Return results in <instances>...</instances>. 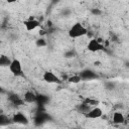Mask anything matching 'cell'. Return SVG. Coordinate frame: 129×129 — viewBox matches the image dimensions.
I'll return each instance as SVG.
<instances>
[{
    "label": "cell",
    "mask_w": 129,
    "mask_h": 129,
    "mask_svg": "<svg viewBox=\"0 0 129 129\" xmlns=\"http://www.w3.org/2000/svg\"><path fill=\"white\" fill-rule=\"evenodd\" d=\"M17 0H6V2L7 3H14V2H16Z\"/></svg>",
    "instance_id": "25"
},
{
    "label": "cell",
    "mask_w": 129,
    "mask_h": 129,
    "mask_svg": "<svg viewBox=\"0 0 129 129\" xmlns=\"http://www.w3.org/2000/svg\"><path fill=\"white\" fill-rule=\"evenodd\" d=\"M49 119H50V116H49L47 113L44 112L43 108H41V110H40V108H39V111L36 113V116H35V118H34V124H35L36 126H41V125H43L45 122H47Z\"/></svg>",
    "instance_id": "3"
},
{
    "label": "cell",
    "mask_w": 129,
    "mask_h": 129,
    "mask_svg": "<svg viewBox=\"0 0 129 129\" xmlns=\"http://www.w3.org/2000/svg\"><path fill=\"white\" fill-rule=\"evenodd\" d=\"M35 44H36L37 47H44V46L47 45V42L43 37H40V38H37L35 40Z\"/></svg>",
    "instance_id": "18"
},
{
    "label": "cell",
    "mask_w": 129,
    "mask_h": 129,
    "mask_svg": "<svg viewBox=\"0 0 129 129\" xmlns=\"http://www.w3.org/2000/svg\"><path fill=\"white\" fill-rule=\"evenodd\" d=\"M12 122L16 124H21V125H28L29 120L28 118L21 112H17L12 116Z\"/></svg>",
    "instance_id": "6"
},
{
    "label": "cell",
    "mask_w": 129,
    "mask_h": 129,
    "mask_svg": "<svg viewBox=\"0 0 129 129\" xmlns=\"http://www.w3.org/2000/svg\"><path fill=\"white\" fill-rule=\"evenodd\" d=\"M87 33H88L87 28L80 22H76L69 29V36L71 38H78V37L86 35Z\"/></svg>",
    "instance_id": "1"
},
{
    "label": "cell",
    "mask_w": 129,
    "mask_h": 129,
    "mask_svg": "<svg viewBox=\"0 0 129 129\" xmlns=\"http://www.w3.org/2000/svg\"><path fill=\"white\" fill-rule=\"evenodd\" d=\"M71 13H72V10H71L70 8H64V9H62V11H61V15L64 16V17H69V16L71 15Z\"/></svg>",
    "instance_id": "23"
},
{
    "label": "cell",
    "mask_w": 129,
    "mask_h": 129,
    "mask_svg": "<svg viewBox=\"0 0 129 129\" xmlns=\"http://www.w3.org/2000/svg\"><path fill=\"white\" fill-rule=\"evenodd\" d=\"M84 102L87 103V104H89L91 107H92V106H97V105L99 104V101H98V100L91 99V98H86V99L84 100Z\"/></svg>",
    "instance_id": "21"
},
{
    "label": "cell",
    "mask_w": 129,
    "mask_h": 129,
    "mask_svg": "<svg viewBox=\"0 0 129 129\" xmlns=\"http://www.w3.org/2000/svg\"><path fill=\"white\" fill-rule=\"evenodd\" d=\"M8 100L14 106H21L24 104V100H22L17 94H10L8 96Z\"/></svg>",
    "instance_id": "10"
},
{
    "label": "cell",
    "mask_w": 129,
    "mask_h": 129,
    "mask_svg": "<svg viewBox=\"0 0 129 129\" xmlns=\"http://www.w3.org/2000/svg\"><path fill=\"white\" fill-rule=\"evenodd\" d=\"M85 116L88 118V119H98V118H101L103 116V111L101 108L99 107H93L89 110L88 113L85 114Z\"/></svg>",
    "instance_id": "7"
},
{
    "label": "cell",
    "mask_w": 129,
    "mask_h": 129,
    "mask_svg": "<svg viewBox=\"0 0 129 129\" xmlns=\"http://www.w3.org/2000/svg\"><path fill=\"white\" fill-rule=\"evenodd\" d=\"M0 93H4V91H3V89H2L1 86H0Z\"/></svg>",
    "instance_id": "26"
},
{
    "label": "cell",
    "mask_w": 129,
    "mask_h": 129,
    "mask_svg": "<svg viewBox=\"0 0 129 129\" xmlns=\"http://www.w3.org/2000/svg\"><path fill=\"white\" fill-rule=\"evenodd\" d=\"M24 102L26 103H35L36 101V94H34L31 91H27L24 94V98H23Z\"/></svg>",
    "instance_id": "12"
},
{
    "label": "cell",
    "mask_w": 129,
    "mask_h": 129,
    "mask_svg": "<svg viewBox=\"0 0 129 129\" xmlns=\"http://www.w3.org/2000/svg\"><path fill=\"white\" fill-rule=\"evenodd\" d=\"M79 75H80L82 81H92V80L98 79L97 73L94 72V71L91 70V69H85V70H83Z\"/></svg>",
    "instance_id": "5"
},
{
    "label": "cell",
    "mask_w": 129,
    "mask_h": 129,
    "mask_svg": "<svg viewBox=\"0 0 129 129\" xmlns=\"http://www.w3.org/2000/svg\"><path fill=\"white\" fill-rule=\"evenodd\" d=\"M8 68H9L10 72L12 73V75L15 76V77H20V76L23 75V73H22V64H21L20 60L17 59V58H13Z\"/></svg>",
    "instance_id": "2"
},
{
    "label": "cell",
    "mask_w": 129,
    "mask_h": 129,
    "mask_svg": "<svg viewBox=\"0 0 129 129\" xmlns=\"http://www.w3.org/2000/svg\"><path fill=\"white\" fill-rule=\"evenodd\" d=\"M60 0H51V4L52 5H54V4H56V3H58Z\"/></svg>",
    "instance_id": "24"
},
{
    "label": "cell",
    "mask_w": 129,
    "mask_h": 129,
    "mask_svg": "<svg viewBox=\"0 0 129 129\" xmlns=\"http://www.w3.org/2000/svg\"><path fill=\"white\" fill-rule=\"evenodd\" d=\"M23 24H24V26H25L27 31H33L35 28H37L39 26V21L31 17L28 20H25L23 22Z\"/></svg>",
    "instance_id": "9"
},
{
    "label": "cell",
    "mask_w": 129,
    "mask_h": 129,
    "mask_svg": "<svg viewBox=\"0 0 129 129\" xmlns=\"http://www.w3.org/2000/svg\"><path fill=\"white\" fill-rule=\"evenodd\" d=\"M42 79H43L44 82H46L48 84H61V79L59 77H57L51 71L44 72L43 76H42Z\"/></svg>",
    "instance_id": "4"
},
{
    "label": "cell",
    "mask_w": 129,
    "mask_h": 129,
    "mask_svg": "<svg viewBox=\"0 0 129 129\" xmlns=\"http://www.w3.org/2000/svg\"><path fill=\"white\" fill-rule=\"evenodd\" d=\"M49 101V98L45 95H42V94H39V95H36V101L35 103L38 105V106H44L45 104H47Z\"/></svg>",
    "instance_id": "13"
},
{
    "label": "cell",
    "mask_w": 129,
    "mask_h": 129,
    "mask_svg": "<svg viewBox=\"0 0 129 129\" xmlns=\"http://www.w3.org/2000/svg\"><path fill=\"white\" fill-rule=\"evenodd\" d=\"M87 48L88 50L92 51V52H96V51H99V50H103L104 49V45L102 43H100L96 38H92L88 45H87Z\"/></svg>",
    "instance_id": "8"
},
{
    "label": "cell",
    "mask_w": 129,
    "mask_h": 129,
    "mask_svg": "<svg viewBox=\"0 0 129 129\" xmlns=\"http://www.w3.org/2000/svg\"><path fill=\"white\" fill-rule=\"evenodd\" d=\"M77 55V53H76V51L74 50V49H69V50H67L64 53H63V56H64V58H73V57H75Z\"/></svg>",
    "instance_id": "19"
},
{
    "label": "cell",
    "mask_w": 129,
    "mask_h": 129,
    "mask_svg": "<svg viewBox=\"0 0 129 129\" xmlns=\"http://www.w3.org/2000/svg\"><path fill=\"white\" fill-rule=\"evenodd\" d=\"M11 122H12V120H10L6 115L0 114V126H7Z\"/></svg>",
    "instance_id": "16"
},
{
    "label": "cell",
    "mask_w": 129,
    "mask_h": 129,
    "mask_svg": "<svg viewBox=\"0 0 129 129\" xmlns=\"http://www.w3.org/2000/svg\"><path fill=\"white\" fill-rule=\"evenodd\" d=\"M112 120H113V123H115V124H122L125 121V117H124L123 113H121L120 111H117L113 114Z\"/></svg>",
    "instance_id": "11"
},
{
    "label": "cell",
    "mask_w": 129,
    "mask_h": 129,
    "mask_svg": "<svg viewBox=\"0 0 129 129\" xmlns=\"http://www.w3.org/2000/svg\"><path fill=\"white\" fill-rule=\"evenodd\" d=\"M11 60L12 59H10L9 56L5 54H1L0 55V67H9Z\"/></svg>",
    "instance_id": "15"
},
{
    "label": "cell",
    "mask_w": 129,
    "mask_h": 129,
    "mask_svg": "<svg viewBox=\"0 0 129 129\" xmlns=\"http://www.w3.org/2000/svg\"><path fill=\"white\" fill-rule=\"evenodd\" d=\"M104 86H105V89H106V90H108V91H113V90L115 89V87H116L115 83H113V82H110V81H108V82H105Z\"/></svg>",
    "instance_id": "20"
},
{
    "label": "cell",
    "mask_w": 129,
    "mask_h": 129,
    "mask_svg": "<svg viewBox=\"0 0 129 129\" xmlns=\"http://www.w3.org/2000/svg\"><path fill=\"white\" fill-rule=\"evenodd\" d=\"M81 81H82V79H81V77H80L79 74L78 75H73V76H71V77L68 78V82L71 83V84H78Z\"/></svg>",
    "instance_id": "17"
},
{
    "label": "cell",
    "mask_w": 129,
    "mask_h": 129,
    "mask_svg": "<svg viewBox=\"0 0 129 129\" xmlns=\"http://www.w3.org/2000/svg\"><path fill=\"white\" fill-rule=\"evenodd\" d=\"M92 107L89 105V104H87V103H85L84 101L81 103V104H79L78 106H77V110L80 112V113H82V114H86V113H88L89 112V110L91 109Z\"/></svg>",
    "instance_id": "14"
},
{
    "label": "cell",
    "mask_w": 129,
    "mask_h": 129,
    "mask_svg": "<svg viewBox=\"0 0 129 129\" xmlns=\"http://www.w3.org/2000/svg\"><path fill=\"white\" fill-rule=\"evenodd\" d=\"M91 13L93 15H95V16H100V15H102L103 11L100 8H92L91 9Z\"/></svg>",
    "instance_id": "22"
}]
</instances>
